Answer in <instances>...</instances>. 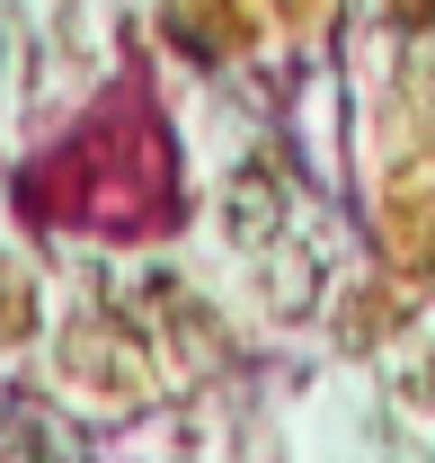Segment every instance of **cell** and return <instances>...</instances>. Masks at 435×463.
<instances>
[{
	"label": "cell",
	"instance_id": "obj_1",
	"mask_svg": "<svg viewBox=\"0 0 435 463\" xmlns=\"http://www.w3.org/2000/svg\"><path fill=\"white\" fill-rule=\"evenodd\" d=\"M231 223H240V241H267V223H275V187L267 178H240V187H231Z\"/></svg>",
	"mask_w": 435,
	"mask_h": 463
}]
</instances>
